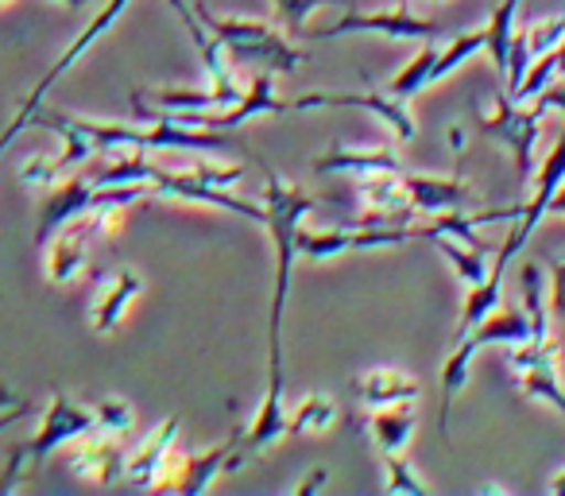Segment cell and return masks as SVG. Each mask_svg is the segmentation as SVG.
I'll return each instance as SVG.
<instances>
[{
  "label": "cell",
  "instance_id": "19",
  "mask_svg": "<svg viewBox=\"0 0 565 496\" xmlns=\"http://www.w3.org/2000/svg\"><path fill=\"white\" fill-rule=\"evenodd\" d=\"M399 156L387 144L380 148H353V144H333L326 156L315 159V175H369V171H395Z\"/></svg>",
  "mask_w": 565,
  "mask_h": 496
},
{
  "label": "cell",
  "instance_id": "11",
  "mask_svg": "<svg viewBox=\"0 0 565 496\" xmlns=\"http://www.w3.org/2000/svg\"><path fill=\"white\" fill-rule=\"evenodd\" d=\"M291 109H364L376 120H384L399 140H415L418 125L407 97H395L392 89H369V94H302L291 102Z\"/></svg>",
  "mask_w": 565,
  "mask_h": 496
},
{
  "label": "cell",
  "instance_id": "2",
  "mask_svg": "<svg viewBox=\"0 0 565 496\" xmlns=\"http://www.w3.org/2000/svg\"><path fill=\"white\" fill-rule=\"evenodd\" d=\"M194 12L202 17V24L217 35V43L225 48V55L233 63H244V66H256V71H267V74H295L307 55L287 40L279 24H264V20H241V17H217L210 12V4L202 0H190Z\"/></svg>",
  "mask_w": 565,
  "mask_h": 496
},
{
  "label": "cell",
  "instance_id": "34",
  "mask_svg": "<svg viewBox=\"0 0 565 496\" xmlns=\"http://www.w3.org/2000/svg\"><path fill=\"white\" fill-rule=\"evenodd\" d=\"M550 315L565 318V261H550Z\"/></svg>",
  "mask_w": 565,
  "mask_h": 496
},
{
  "label": "cell",
  "instance_id": "29",
  "mask_svg": "<svg viewBox=\"0 0 565 496\" xmlns=\"http://www.w3.org/2000/svg\"><path fill=\"white\" fill-rule=\"evenodd\" d=\"M330 4H353V0H271V17L287 35H307L310 17Z\"/></svg>",
  "mask_w": 565,
  "mask_h": 496
},
{
  "label": "cell",
  "instance_id": "41",
  "mask_svg": "<svg viewBox=\"0 0 565 496\" xmlns=\"http://www.w3.org/2000/svg\"><path fill=\"white\" fill-rule=\"evenodd\" d=\"M58 4H71V9H82V4H89V0H58Z\"/></svg>",
  "mask_w": 565,
  "mask_h": 496
},
{
  "label": "cell",
  "instance_id": "24",
  "mask_svg": "<svg viewBox=\"0 0 565 496\" xmlns=\"http://www.w3.org/2000/svg\"><path fill=\"white\" fill-rule=\"evenodd\" d=\"M519 4H523V0H500L492 20L484 24V51H488V59H492L500 78H508V51H511V35H515Z\"/></svg>",
  "mask_w": 565,
  "mask_h": 496
},
{
  "label": "cell",
  "instance_id": "16",
  "mask_svg": "<svg viewBox=\"0 0 565 496\" xmlns=\"http://www.w3.org/2000/svg\"><path fill=\"white\" fill-rule=\"evenodd\" d=\"M143 292V276L136 268H113L109 276H102L94 292V303H89V326L97 334H113L120 326V318L128 315L136 299Z\"/></svg>",
  "mask_w": 565,
  "mask_h": 496
},
{
  "label": "cell",
  "instance_id": "22",
  "mask_svg": "<svg viewBox=\"0 0 565 496\" xmlns=\"http://www.w3.org/2000/svg\"><path fill=\"white\" fill-rule=\"evenodd\" d=\"M338 423V400L330 392H307L287 415V439H302V434H326Z\"/></svg>",
  "mask_w": 565,
  "mask_h": 496
},
{
  "label": "cell",
  "instance_id": "5",
  "mask_svg": "<svg viewBox=\"0 0 565 496\" xmlns=\"http://www.w3.org/2000/svg\"><path fill=\"white\" fill-rule=\"evenodd\" d=\"M244 431L233 426L225 439L217 442L213 450H202V454H182L174 450L171 457V469L163 473V481L156 485V493H186V496H198L221 477V473L236 469L244 462Z\"/></svg>",
  "mask_w": 565,
  "mask_h": 496
},
{
  "label": "cell",
  "instance_id": "4",
  "mask_svg": "<svg viewBox=\"0 0 565 496\" xmlns=\"http://www.w3.org/2000/svg\"><path fill=\"white\" fill-rule=\"evenodd\" d=\"M542 117H546V109H539L534 102L531 105L511 102L508 89L495 94V109L488 113V117H477L480 133L511 151L515 171L523 182L534 179V144H539V133H542Z\"/></svg>",
  "mask_w": 565,
  "mask_h": 496
},
{
  "label": "cell",
  "instance_id": "15",
  "mask_svg": "<svg viewBox=\"0 0 565 496\" xmlns=\"http://www.w3.org/2000/svg\"><path fill=\"white\" fill-rule=\"evenodd\" d=\"M179 450V415H167L132 454L125 457V481L132 488H156L163 473L171 469V457Z\"/></svg>",
  "mask_w": 565,
  "mask_h": 496
},
{
  "label": "cell",
  "instance_id": "37",
  "mask_svg": "<svg viewBox=\"0 0 565 496\" xmlns=\"http://www.w3.org/2000/svg\"><path fill=\"white\" fill-rule=\"evenodd\" d=\"M322 481H326V469H315V477H310V481H299V485H295V493H299V496L318 493V488H322Z\"/></svg>",
  "mask_w": 565,
  "mask_h": 496
},
{
  "label": "cell",
  "instance_id": "43",
  "mask_svg": "<svg viewBox=\"0 0 565 496\" xmlns=\"http://www.w3.org/2000/svg\"><path fill=\"white\" fill-rule=\"evenodd\" d=\"M434 4H441V0H434Z\"/></svg>",
  "mask_w": 565,
  "mask_h": 496
},
{
  "label": "cell",
  "instance_id": "23",
  "mask_svg": "<svg viewBox=\"0 0 565 496\" xmlns=\"http://www.w3.org/2000/svg\"><path fill=\"white\" fill-rule=\"evenodd\" d=\"M472 338L484 346H523L531 338V318L526 310H515V307H495L492 315L484 318L480 326H472Z\"/></svg>",
  "mask_w": 565,
  "mask_h": 496
},
{
  "label": "cell",
  "instance_id": "30",
  "mask_svg": "<svg viewBox=\"0 0 565 496\" xmlns=\"http://www.w3.org/2000/svg\"><path fill=\"white\" fill-rule=\"evenodd\" d=\"M484 51V28H477V32H461L449 40V48L438 51V63H434V82L449 78V74L457 71V66H465L472 55H480Z\"/></svg>",
  "mask_w": 565,
  "mask_h": 496
},
{
  "label": "cell",
  "instance_id": "36",
  "mask_svg": "<svg viewBox=\"0 0 565 496\" xmlns=\"http://www.w3.org/2000/svg\"><path fill=\"white\" fill-rule=\"evenodd\" d=\"M24 415H28V403H12V408L0 411V434L9 431L12 423H20V419H24Z\"/></svg>",
  "mask_w": 565,
  "mask_h": 496
},
{
  "label": "cell",
  "instance_id": "31",
  "mask_svg": "<svg viewBox=\"0 0 565 496\" xmlns=\"http://www.w3.org/2000/svg\"><path fill=\"white\" fill-rule=\"evenodd\" d=\"M523 32H526V43H531L534 59L550 55V51H557L565 43V12H554V17L531 20V24H523Z\"/></svg>",
  "mask_w": 565,
  "mask_h": 496
},
{
  "label": "cell",
  "instance_id": "38",
  "mask_svg": "<svg viewBox=\"0 0 565 496\" xmlns=\"http://www.w3.org/2000/svg\"><path fill=\"white\" fill-rule=\"evenodd\" d=\"M550 213H562V218H565V182H562V190L554 194V202H550Z\"/></svg>",
  "mask_w": 565,
  "mask_h": 496
},
{
  "label": "cell",
  "instance_id": "12",
  "mask_svg": "<svg viewBox=\"0 0 565 496\" xmlns=\"http://www.w3.org/2000/svg\"><path fill=\"white\" fill-rule=\"evenodd\" d=\"M356 205H361V225H407L415 218V205L403 167L356 175Z\"/></svg>",
  "mask_w": 565,
  "mask_h": 496
},
{
  "label": "cell",
  "instance_id": "39",
  "mask_svg": "<svg viewBox=\"0 0 565 496\" xmlns=\"http://www.w3.org/2000/svg\"><path fill=\"white\" fill-rule=\"evenodd\" d=\"M12 403H17V395H12V388H9V384H0V411L12 408Z\"/></svg>",
  "mask_w": 565,
  "mask_h": 496
},
{
  "label": "cell",
  "instance_id": "3",
  "mask_svg": "<svg viewBox=\"0 0 565 496\" xmlns=\"http://www.w3.org/2000/svg\"><path fill=\"white\" fill-rule=\"evenodd\" d=\"M562 182H565V128H562V136H557L554 148H550V156L542 159V167H539V175H534V190H531V198H526V205H519L515 225H511V233H508V241H503V249L495 253L492 276L503 279L508 264L515 261L519 253H523V244L534 236V229H539L542 221L550 218V202H554V194L562 190Z\"/></svg>",
  "mask_w": 565,
  "mask_h": 496
},
{
  "label": "cell",
  "instance_id": "13",
  "mask_svg": "<svg viewBox=\"0 0 565 496\" xmlns=\"http://www.w3.org/2000/svg\"><path fill=\"white\" fill-rule=\"evenodd\" d=\"M174 9V17L182 20V28L190 32V40H194V48H198V55H202V63H205V74H210V89L221 97L225 105H236L244 97V89L236 86V78H233V59L225 55V48L217 43V35L210 32V28L202 24V17L194 12V4L190 0H167Z\"/></svg>",
  "mask_w": 565,
  "mask_h": 496
},
{
  "label": "cell",
  "instance_id": "28",
  "mask_svg": "<svg viewBox=\"0 0 565 496\" xmlns=\"http://www.w3.org/2000/svg\"><path fill=\"white\" fill-rule=\"evenodd\" d=\"M500 307V276H492L488 272L484 284L469 287V295H465V307H461V326H457V338H465V334L472 330V326L484 323L492 310Z\"/></svg>",
  "mask_w": 565,
  "mask_h": 496
},
{
  "label": "cell",
  "instance_id": "10",
  "mask_svg": "<svg viewBox=\"0 0 565 496\" xmlns=\"http://www.w3.org/2000/svg\"><path fill=\"white\" fill-rule=\"evenodd\" d=\"M94 431H97L94 403H78L66 392H55L40 419V431L28 442V462L43 465L58 446H66L71 439H86V434H94Z\"/></svg>",
  "mask_w": 565,
  "mask_h": 496
},
{
  "label": "cell",
  "instance_id": "42",
  "mask_svg": "<svg viewBox=\"0 0 565 496\" xmlns=\"http://www.w3.org/2000/svg\"><path fill=\"white\" fill-rule=\"evenodd\" d=\"M4 4H9V0H0V9H4Z\"/></svg>",
  "mask_w": 565,
  "mask_h": 496
},
{
  "label": "cell",
  "instance_id": "18",
  "mask_svg": "<svg viewBox=\"0 0 565 496\" xmlns=\"http://www.w3.org/2000/svg\"><path fill=\"white\" fill-rule=\"evenodd\" d=\"M71 469H74V477L94 481V485H105V488L117 485V477H125V450H120L117 434H105V431L86 434V442L74 450Z\"/></svg>",
  "mask_w": 565,
  "mask_h": 496
},
{
  "label": "cell",
  "instance_id": "6",
  "mask_svg": "<svg viewBox=\"0 0 565 496\" xmlns=\"http://www.w3.org/2000/svg\"><path fill=\"white\" fill-rule=\"evenodd\" d=\"M423 236V225H361L356 229H299V256L307 261H330V256L353 253V249H387Z\"/></svg>",
  "mask_w": 565,
  "mask_h": 496
},
{
  "label": "cell",
  "instance_id": "35",
  "mask_svg": "<svg viewBox=\"0 0 565 496\" xmlns=\"http://www.w3.org/2000/svg\"><path fill=\"white\" fill-rule=\"evenodd\" d=\"M24 457H28V446H17L12 450V457H9V465H4V477H0V493H17L20 488V465H24Z\"/></svg>",
  "mask_w": 565,
  "mask_h": 496
},
{
  "label": "cell",
  "instance_id": "25",
  "mask_svg": "<svg viewBox=\"0 0 565 496\" xmlns=\"http://www.w3.org/2000/svg\"><path fill=\"white\" fill-rule=\"evenodd\" d=\"M426 241L438 244V253L446 256L449 264H454V272L461 276V284L477 287V284H484L488 272H492V268H488V253H477V249L461 244L457 236H449V233H430Z\"/></svg>",
  "mask_w": 565,
  "mask_h": 496
},
{
  "label": "cell",
  "instance_id": "1",
  "mask_svg": "<svg viewBox=\"0 0 565 496\" xmlns=\"http://www.w3.org/2000/svg\"><path fill=\"white\" fill-rule=\"evenodd\" d=\"M259 202H264V229L271 236V253H275V284H271V307H267V392L259 400V411L252 419L248 434H244V454H259V450L287 439V415H291V408L282 403V318H287L291 276H295V261H299V229L307 221V213L318 205V198L310 190L287 182L282 175L267 171Z\"/></svg>",
  "mask_w": 565,
  "mask_h": 496
},
{
  "label": "cell",
  "instance_id": "8",
  "mask_svg": "<svg viewBox=\"0 0 565 496\" xmlns=\"http://www.w3.org/2000/svg\"><path fill=\"white\" fill-rule=\"evenodd\" d=\"M557 341L554 338H542V341H531L526 338L523 346H511V372H515L519 388H523L531 400L546 403L554 408L557 415L565 419V388H562V372H557Z\"/></svg>",
  "mask_w": 565,
  "mask_h": 496
},
{
  "label": "cell",
  "instance_id": "26",
  "mask_svg": "<svg viewBox=\"0 0 565 496\" xmlns=\"http://www.w3.org/2000/svg\"><path fill=\"white\" fill-rule=\"evenodd\" d=\"M519 287H523V310L531 318V341L550 338V307H546V292H542V268L539 261H526L519 272Z\"/></svg>",
  "mask_w": 565,
  "mask_h": 496
},
{
  "label": "cell",
  "instance_id": "21",
  "mask_svg": "<svg viewBox=\"0 0 565 496\" xmlns=\"http://www.w3.org/2000/svg\"><path fill=\"white\" fill-rule=\"evenodd\" d=\"M415 423H418V415L411 403H392V408L369 411V434L380 454H403L411 434H415Z\"/></svg>",
  "mask_w": 565,
  "mask_h": 496
},
{
  "label": "cell",
  "instance_id": "33",
  "mask_svg": "<svg viewBox=\"0 0 565 496\" xmlns=\"http://www.w3.org/2000/svg\"><path fill=\"white\" fill-rule=\"evenodd\" d=\"M94 415H97V431L105 434H128L136 426V411L128 400H117V395H105V400L94 403Z\"/></svg>",
  "mask_w": 565,
  "mask_h": 496
},
{
  "label": "cell",
  "instance_id": "14",
  "mask_svg": "<svg viewBox=\"0 0 565 496\" xmlns=\"http://www.w3.org/2000/svg\"><path fill=\"white\" fill-rule=\"evenodd\" d=\"M102 190L105 187H97L94 175H89V167H86V171H78V175H66V179H58L55 187L47 190V202H43V210H40L35 244L43 249V244H47L51 236L66 225V221H74L82 210H86V205H94Z\"/></svg>",
  "mask_w": 565,
  "mask_h": 496
},
{
  "label": "cell",
  "instance_id": "20",
  "mask_svg": "<svg viewBox=\"0 0 565 496\" xmlns=\"http://www.w3.org/2000/svg\"><path fill=\"white\" fill-rule=\"evenodd\" d=\"M407 190H411V205L426 213H446V210H461L469 205L472 190L465 179H438V175H407Z\"/></svg>",
  "mask_w": 565,
  "mask_h": 496
},
{
  "label": "cell",
  "instance_id": "40",
  "mask_svg": "<svg viewBox=\"0 0 565 496\" xmlns=\"http://www.w3.org/2000/svg\"><path fill=\"white\" fill-rule=\"evenodd\" d=\"M550 493H557V496H565V469L557 473L554 481H550Z\"/></svg>",
  "mask_w": 565,
  "mask_h": 496
},
{
  "label": "cell",
  "instance_id": "17",
  "mask_svg": "<svg viewBox=\"0 0 565 496\" xmlns=\"http://www.w3.org/2000/svg\"><path fill=\"white\" fill-rule=\"evenodd\" d=\"M353 395L364 408H392V403H415L423 395V384L411 377L407 369H395V365H376V369L361 372L353 380Z\"/></svg>",
  "mask_w": 565,
  "mask_h": 496
},
{
  "label": "cell",
  "instance_id": "27",
  "mask_svg": "<svg viewBox=\"0 0 565 496\" xmlns=\"http://www.w3.org/2000/svg\"><path fill=\"white\" fill-rule=\"evenodd\" d=\"M438 51L441 48H434V43H426L423 51H418L415 59H411L407 66H403L399 74H395L392 82H387V89H392L395 97H415V94H423L426 86H434V63H438Z\"/></svg>",
  "mask_w": 565,
  "mask_h": 496
},
{
  "label": "cell",
  "instance_id": "9",
  "mask_svg": "<svg viewBox=\"0 0 565 496\" xmlns=\"http://www.w3.org/2000/svg\"><path fill=\"white\" fill-rule=\"evenodd\" d=\"M310 40H338V35H384V40H434L441 35V24L426 17H415L411 9H387V12H345L338 24L307 32Z\"/></svg>",
  "mask_w": 565,
  "mask_h": 496
},
{
  "label": "cell",
  "instance_id": "7",
  "mask_svg": "<svg viewBox=\"0 0 565 496\" xmlns=\"http://www.w3.org/2000/svg\"><path fill=\"white\" fill-rule=\"evenodd\" d=\"M128 4H132V0H109V4H105V9L97 12V17L89 20L86 28H82V35H78V40H74L71 48H66L63 55H58V63L51 66L47 74H43V78H40V86L32 89V97H28V102L20 105V113H17V117H12V125L4 128V133H0V156H4V151H9V144H12V140H17V136H20V128H24L28 120H32V113L40 109V102H43V97H47V89L55 86V82L63 78V74L71 71V66L78 63V59L86 55V51L94 48L97 40H102V32H105V28H109V24H117V17H120V12L128 9Z\"/></svg>",
  "mask_w": 565,
  "mask_h": 496
},
{
  "label": "cell",
  "instance_id": "32",
  "mask_svg": "<svg viewBox=\"0 0 565 496\" xmlns=\"http://www.w3.org/2000/svg\"><path fill=\"white\" fill-rule=\"evenodd\" d=\"M384 473H387V493H399V496L430 493V485L418 477L415 465H411L403 454H384Z\"/></svg>",
  "mask_w": 565,
  "mask_h": 496
}]
</instances>
